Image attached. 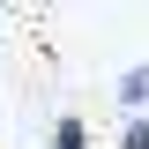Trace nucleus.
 <instances>
[{
	"instance_id": "1",
	"label": "nucleus",
	"mask_w": 149,
	"mask_h": 149,
	"mask_svg": "<svg viewBox=\"0 0 149 149\" xmlns=\"http://www.w3.org/2000/svg\"><path fill=\"white\" fill-rule=\"evenodd\" d=\"M112 97L127 104V119H149V60H134V67H119V82H112Z\"/></svg>"
},
{
	"instance_id": "2",
	"label": "nucleus",
	"mask_w": 149,
	"mask_h": 149,
	"mask_svg": "<svg viewBox=\"0 0 149 149\" xmlns=\"http://www.w3.org/2000/svg\"><path fill=\"white\" fill-rule=\"evenodd\" d=\"M52 149H90V119L82 112H60L52 119Z\"/></svg>"
},
{
	"instance_id": "3",
	"label": "nucleus",
	"mask_w": 149,
	"mask_h": 149,
	"mask_svg": "<svg viewBox=\"0 0 149 149\" xmlns=\"http://www.w3.org/2000/svg\"><path fill=\"white\" fill-rule=\"evenodd\" d=\"M119 149H149V119H127L119 127Z\"/></svg>"
}]
</instances>
